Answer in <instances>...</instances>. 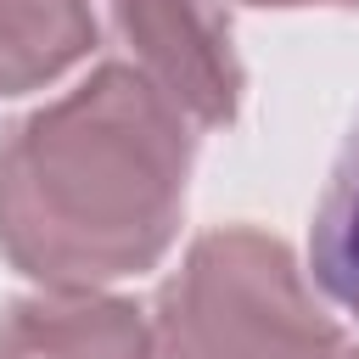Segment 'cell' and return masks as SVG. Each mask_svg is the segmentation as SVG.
Wrapping results in <instances>:
<instances>
[{"label": "cell", "instance_id": "cell-1", "mask_svg": "<svg viewBox=\"0 0 359 359\" xmlns=\"http://www.w3.org/2000/svg\"><path fill=\"white\" fill-rule=\"evenodd\" d=\"M185 180V112L129 62H107L6 129L0 252L45 292H101L168 252Z\"/></svg>", "mask_w": 359, "mask_h": 359}, {"label": "cell", "instance_id": "cell-2", "mask_svg": "<svg viewBox=\"0 0 359 359\" xmlns=\"http://www.w3.org/2000/svg\"><path fill=\"white\" fill-rule=\"evenodd\" d=\"M342 337L286 241L213 230L157 292L151 359H337Z\"/></svg>", "mask_w": 359, "mask_h": 359}, {"label": "cell", "instance_id": "cell-3", "mask_svg": "<svg viewBox=\"0 0 359 359\" xmlns=\"http://www.w3.org/2000/svg\"><path fill=\"white\" fill-rule=\"evenodd\" d=\"M129 67L168 95L185 123L219 129L241 107V62L219 0H107Z\"/></svg>", "mask_w": 359, "mask_h": 359}, {"label": "cell", "instance_id": "cell-4", "mask_svg": "<svg viewBox=\"0 0 359 359\" xmlns=\"http://www.w3.org/2000/svg\"><path fill=\"white\" fill-rule=\"evenodd\" d=\"M0 359H151V320L107 292H34L6 309Z\"/></svg>", "mask_w": 359, "mask_h": 359}, {"label": "cell", "instance_id": "cell-5", "mask_svg": "<svg viewBox=\"0 0 359 359\" xmlns=\"http://www.w3.org/2000/svg\"><path fill=\"white\" fill-rule=\"evenodd\" d=\"M95 45L90 0H0V95L39 90Z\"/></svg>", "mask_w": 359, "mask_h": 359}, {"label": "cell", "instance_id": "cell-6", "mask_svg": "<svg viewBox=\"0 0 359 359\" xmlns=\"http://www.w3.org/2000/svg\"><path fill=\"white\" fill-rule=\"evenodd\" d=\"M309 258H314V280L348 314H359V123L348 129V140L331 163V180H325V196L314 213Z\"/></svg>", "mask_w": 359, "mask_h": 359}, {"label": "cell", "instance_id": "cell-7", "mask_svg": "<svg viewBox=\"0 0 359 359\" xmlns=\"http://www.w3.org/2000/svg\"><path fill=\"white\" fill-rule=\"evenodd\" d=\"M252 6H359V0H252Z\"/></svg>", "mask_w": 359, "mask_h": 359}, {"label": "cell", "instance_id": "cell-8", "mask_svg": "<svg viewBox=\"0 0 359 359\" xmlns=\"http://www.w3.org/2000/svg\"><path fill=\"white\" fill-rule=\"evenodd\" d=\"M337 359H359V348H337Z\"/></svg>", "mask_w": 359, "mask_h": 359}]
</instances>
